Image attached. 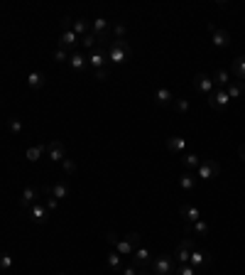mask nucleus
<instances>
[{
    "mask_svg": "<svg viewBox=\"0 0 245 275\" xmlns=\"http://www.w3.org/2000/svg\"><path fill=\"white\" fill-rule=\"evenodd\" d=\"M113 246H115V251H118L120 255H133L135 248H137V246H142V236H140L137 231H130L128 236L118 239Z\"/></svg>",
    "mask_w": 245,
    "mask_h": 275,
    "instance_id": "2",
    "label": "nucleus"
},
{
    "mask_svg": "<svg viewBox=\"0 0 245 275\" xmlns=\"http://www.w3.org/2000/svg\"><path fill=\"white\" fill-rule=\"evenodd\" d=\"M25 84L32 88V91H39V88H45L47 79H45V74H42V71H30V74L25 77Z\"/></svg>",
    "mask_w": 245,
    "mask_h": 275,
    "instance_id": "17",
    "label": "nucleus"
},
{
    "mask_svg": "<svg viewBox=\"0 0 245 275\" xmlns=\"http://www.w3.org/2000/svg\"><path fill=\"white\" fill-rule=\"evenodd\" d=\"M174 258L172 255H159L150 263V273L152 275H174Z\"/></svg>",
    "mask_w": 245,
    "mask_h": 275,
    "instance_id": "4",
    "label": "nucleus"
},
{
    "mask_svg": "<svg viewBox=\"0 0 245 275\" xmlns=\"http://www.w3.org/2000/svg\"><path fill=\"white\" fill-rule=\"evenodd\" d=\"M209 106L213 111H218V113H226L228 106H231V96L226 94V88H216L211 96H209Z\"/></svg>",
    "mask_w": 245,
    "mask_h": 275,
    "instance_id": "5",
    "label": "nucleus"
},
{
    "mask_svg": "<svg viewBox=\"0 0 245 275\" xmlns=\"http://www.w3.org/2000/svg\"><path fill=\"white\" fill-rule=\"evenodd\" d=\"M45 201H47V209H49V211H54L56 204H59V201H56L54 197H49V194H45Z\"/></svg>",
    "mask_w": 245,
    "mask_h": 275,
    "instance_id": "43",
    "label": "nucleus"
},
{
    "mask_svg": "<svg viewBox=\"0 0 245 275\" xmlns=\"http://www.w3.org/2000/svg\"><path fill=\"white\" fill-rule=\"evenodd\" d=\"M54 275H64V273H54Z\"/></svg>",
    "mask_w": 245,
    "mask_h": 275,
    "instance_id": "46",
    "label": "nucleus"
},
{
    "mask_svg": "<svg viewBox=\"0 0 245 275\" xmlns=\"http://www.w3.org/2000/svg\"><path fill=\"white\" fill-rule=\"evenodd\" d=\"M130 258H133V265H137L140 270H147V265L152 263V253L147 251L145 246H137V248L133 251V255H130Z\"/></svg>",
    "mask_w": 245,
    "mask_h": 275,
    "instance_id": "11",
    "label": "nucleus"
},
{
    "mask_svg": "<svg viewBox=\"0 0 245 275\" xmlns=\"http://www.w3.org/2000/svg\"><path fill=\"white\" fill-rule=\"evenodd\" d=\"M106 54H108V62H111V64H125V62L133 57V49H130L128 40H113L111 47L106 49Z\"/></svg>",
    "mask_w": 245,
    "mask_h": 275,
    "instance_id": "1",
    "label": "nucleus"
},
{
    "mask_svg": "<svg viewBox=\"0 0 245 275\" xmlns=\"http://www.w3.org/2000/svg\"><path fill=\"white\" fill-rule=\"evenodd\" d=\"M179 214H181V219L187 221V226H189V224H196V221L201 219V209H199V207H196V204H187V201L179 207Z\"/></svg>",
    "mask_w": 245,
    "mask_h": 275,
    "instance_id": "12",
    "label": "nucleus"
},
{
    "mask_svg": "<svg viewBox=\"0 0 245 275\" xmlns=\"http://www.w3.org/2000/svg\"><path fill=\"white\" fill-rule=\"evenodd\" d=\"M189 255H191L189 248H184V246L179 243L177 248H174V253H172V258H174L179 265H187V263H189Z\"/></svg>",
    "mask_w": 245,
    "mask_h": 275,
    "instance_id": "29",
    "label": "nucleus"
},
{
    "mask_svg": "<svg viewBox=\"0 0 245 275\" xmlns=\"http://www.w3.org/2000/svg\"><path fill=\"white\" fill-rule=\"evenodd\" d=\"M120 273H122V275H142L145 270H140L137 265H125V268H122Z\"/></svg>",
    "mask_w": 245,
    "mask_h": 275,
    "instance_id": "41",
    "label": "nucleus"
},
{
    "mask_svg": "<svg viewBox=\"0 0 245 275\" xmlns=\"http://www.w3.org/2000/svg\"><path fill=\"white\" fill-rule=\"evenodd\" d=\"M238 155H240V157L245 160V145H240V148H238Z\"/></svg>",
    "mask_w": 245,
    "mask_h": 275,
    "instance_id": "44",
    "label": "nucleus"
},
{
    "mask_svg": "<svg viewBox=\"0 0 245 275\" xmlns=\"http://www.w3.org/2000/svg\"><path fill=\"white\" fill-rule=\"evenodd\" d=\"M45 155L52 162H62V160L67 157V145L62 143V140H52V143H47Z\"/></svg>",
    "mask_w": 245,
    "mask_h": 275,
    "instance_id": "9",
    "label": "nucleus"
},
{
    "mask_svg": "<svg viewBox=\"0 0 245 275\" xmlns=\"http://www.w3.org/2000/svg\"><path fill=\"white\" fill-rule=\"evenodd\" d=\"M191 86L196 88V91H199V94H203V96H211L213 91H216V84H213V79L209 77V74H203V71H199V74H196V77L191 79Z\"/></svg>",
    "mask_w": 245,
    "mask_h": 275,
    "instance_id": "6",
    "label": "nucleus"
},
{
    "mask_svg": "<svg viewBox=\"0 0 245 275\" xmlns=\"http://www.w3.org/2000/svg\"><path fill=\"white\" fill-rule=\"evenodd\" d=\"M27 211H30V219H32L34 224H47V221H49V209H47L42 201H37V204L30 207Z\"/></svg>",
    "mask_w": 245,
    "mask_h": 275,
    "instance_id": "13",
    "label": "nucleus"
},
{
    "mask_svg": "<svg viewBox=\"0 0 245 275\" xmlns=\"http://www.w3.org/2000/svg\"><path fill=\"white\" fill-rule=\"evenodd\" d=\"M89 66L93 71H98V69H106L108 66V54L103 52V49H93L89 57Z\"/></svg>",
    "mask_w": 245,
    "mask_h": 275,
    "instance_id": "14",
    "label": "nucleus"
},
{
    "mask_svg": "<svg viewBox=\"0 0 245 275\" xmlns=\"http://www.w3.org/2000/svg\"><path fill=\"white\" fill-rule=\"evenodd\" d=\"M93 79H96V81H106V79H111V69L106 66V69H98V71H93Z\"/></svg>",
    "mask_w": 245,
    "mask_h": 275,
    "instance_id": "39",
    "label": "nucleus"
},
{
    "mask_svg": "<svg viewBox=\"0 0 245 275\" xmlns=\"http://www.w3.org/2000/svg\"><path fill=\"white\" fill-rule=\"evenodd\" d=\"M78 42L84 44V49H93V47H96V44H98V40H96V37H93V34H84V37H81V40H78Z\"/></svg>",
    "mask_w": 245,
    "mask_h": 275,
    "instance_id": "36",
    "label": "nucleus"
},
{
    "mask_svg": "<svg viewBox=\"0 0 245 275\" xmlns=\"http://www.w3.org/2000/svg\"><path fill=\"white\" fill-rule=\"evenodd\" d=\"M226 94L231 96V101L240 99V96L245 94V84H243V81H235V79H233V81H231V84L226 86Z\"/></svg>",
    "mask_w": 245,
    "mask_h": 275,
    "instance_id": "25",
    "label": "nucleus"
},
{
    "mask_svg": "<svg viewBox=\"0 0 245 275\" xmlns=\"http://www.w3.org/2000/svg\"><path fill=\"white\" fill-rule=\"evenodd\" d=\"M174 273H177V275H196V273H199V270H196L194 265H189V263H187V265H179V268H177V270H174Z\"/></svg>",
    "mask_w": 245,
    "mask_h": 275,
    "instance_id": "38",
    "label": "nucleus"
},
{
    "mask_svg": "<svg viewBox=\"0 0 245 275\" xmlns=\"http://www.w3.org/2000/svg\"><path fill=\"white\" fill-rule=\"evenodd\" d=\"M142 275H152V273H150V270H145V273H142Z\"/></svg>",
    "mask_w": 245,
    "mask_h": 275,
    "instance_id": "45",
    "label": "nucleus"
},
{
    "mask_svg": "<svg viewBox=\"0 0 245 275\" xmlns=\"http://www.w3.org/2000/svg\"><path fill=\"white\" fill-rule=\"evenodd\" d=\"M187 231L196 233V236H206V233L211 231V226H209V221L199 219V221H196V224H189V226H187Z\"/></svg>",
    "mask_w": 245,
    "mask_h": 275,
    "instance_id": "27",
    "label": "nucleus"
},
{
    "mask_svg": "<svg viewBox=\"0 0 245 275\" xmlns=\"http://www.w3.org/2000/svg\"><path fill=\"white\" fill-rule=\"evenodd\" d=\"M231 74H233L235 81H245V54L235 57L233 64H231Z\"/></svg>",
    "mask_w": 245,
    "mask_h": 275,
    "instance_id": "20",
    "label": "nucleus"
},
{
    "mask_svg": "<svg viewBox=\"0 0 245 275\" xmlns=\"http://www.w3.org/2000/svg\"><path fill=\"white\" fill-rule=\"evenodd\" d=\"M59 165H62V170H64L67 175H74V172H76V162H74L71 157H64V160H62Z\"/></svg>",
    "mask_w": 245,
    "mask_h": 275,
    "instance_id": "35",
    "label": "nucleus"
},
{
    "mask_svg": "<svg viewBox=\"0 0 245 275\" xmlns=\"http://www.w3.org/2000/svg\"><path fill=\"white\" fill-rule=\"evenodd\" d=\"M211 79H213V84H216L218 88H226L228 84H231V81H233V79H231V74H228L226 69H218V71H216Z\"/></svg>",
    "mask_w": 245,
    "mask_h": 275,
    "instance_id": "28",
    "label": "nucleus"
},
{
    "mask_svg": "<svg viewBox=\"0 0 245 275\" xmlns=\"http://www.w3.org/2000/svg\"><path fill=\"white\" fill-rule=\"evenodd\" d=\"M155 103H157V106H165V108H167V106H172V103H174V94H172L169 88H157V91H155Z\"/></svg>",
    "mask_w": 245,
    "mask_h": 275,
    "instance_id": "23",
    "label": "nucleus"
},
{
    "mask_svg": "<svg viewBox=\"0 0 245 275\" xmlns=\"http://www.w3.org/2000/svg\"><path fill=\"white\" fill-rule=\"evenodd\" d=\"M45 194L54 197L56 201H62V199L69 197V185L67 182H56V185H52V187H45Z\"/></svg>",
    "mask_w": 245,
    "mask_h": 275,
    "instance_id": "16",
    "label": "nucleus"
},
{
    "mask_svg": "<svg viewBox=\"0 0 245 275\" xmlns=\"http://www.w3.org/2000/svg\"><path fill=\"white\" fill-rule=\"evenodd\" d=\"M106 265L111 268L113 273H120L122 268H125V265H122V255L118 253V251H108V253H106Z\"/></svg>",
    "mask_w": 245,
    "mask_h": 275,
    "instance_id": "21",
    "label": "nucleus"
},
{
    "mask_svg": "<svg viewBox=\"0 0 245 275\" xmlns=\"http://www.w3.org/2000/svg\"><path fill=\"white\" fill-rule=\"evenodd\" d=\"M125 32H128L125 22H113L111 25V37L113 40H125Z\"/></svg>",
    "mask_w": 245,
    "mask_h": 275,
    "instance_id": "31",
    "label": "nucleus"
},
{
    "mask_svg": "<svg viewBox=\"0 0 245 275\" xmlns=\"http://www.w3.org/2000/svg\"><path fill=\"white\" fill-rule=\"evenodd\" d=\"M179 187L184 189V192H194V187H196V175L184 172V175L179 177Z\"/></svg>",
    "mask_w": 245,
    "mask_h": 275,
    "instance_id": "26",
    "label": "nucleus"
},
{
    "mask_svg": "<svg viewBox=\"0 0 245 275\" xmlns=\"http://www.w3.org/2000/svg\"><path fill=\"white\" fill-rule=\"evenodd\" d=\"M10 268H12V255L0 253V270H10Z\"/></svg>",
    "mask_w": 245,
    "mask_h": 275,
    "instance_id": "37",
    "label": "nucleus"
},
{
    "mask_svg": "<svg viewBox=\"0 0 245 275\" xmlns=\"http://www.w3.org/2000/svg\"><path fill=\"white\" fill-rule=\"evenodd\" d=\"M8 131H10L12 135H20V133L25 131L23 121H20V118H15V116H12V118H8Z\"/></svg>",
    "mask_w": 245,
    "mask_h": 275,
    "instance_id": "33",
    "label": "nucleus"
},
{
    "mask_svg": "<svg viewBox=\"0 0 245 275\" xmlns=\"http://www.w3.org/2000/svg\"><path fill=\"white\" fill-rule=\"evenodd\" d=\"M59 25H62V32H67V30H71V27H74V20H71V17H62V22H59Z\"/></svg>",
    "mask_w": 245,
    "mask_h": 275,
    "instance_id": "42",
    "label": "nucleus"
},
{
    "mask_svg": "<svg viewBox=\"0 0 245 275\" xmlns=\"http://www.w3.org/2000/svg\"><path fill=\"white\" fill-rule=\"evenodd\" d=\"M45 148H47V145H34V148H30V150L25 153V157H27L30 162H37V160L45 155Z\"/></svg>",
    "mask_w": 245,
    "mask_h": 275,
    "instance_id": "32",
    "label": "nucleus"
},
{
    "mask_svg": "<svg viewBox=\"0 0 245 275\" xmlns=\"http://www.w3.org/2000/svg\"><path fill=\"white\" fill-rule=\"evenodd\" d=\"M59 47H62V49H67V52H76L78 37L74 34V30H67V32H62V37H59Z\"/></svg>",
    "mask_w": 245,
    "mask_h": 275,
    "instance_id": "15",
    "label": "nucleus"
},
{
    "mask_svg": "<svg viewBox=\"0 0 245 275\" xmlns=\"http://www.w3.org/2000/svg\"><path fill=\"white\" fill-rule=\"evenodd\" d=\"M179 160H181V165L187 167V172H191V170H196V167L201 165V157H199V155H194V153L179 155Z\"/></svg>",
    "mask_w": 245,
    "mask_h": 275,
    "instance_id": "24",
    "label": "nucleus"
},
{
    "mask_svg": "<svg viewBox=\"0 0 245 275\" xmlns=\"http://www.w3.org/2000/svg\"><path fill=\"white\" fill-rule=\"evenodd\" d=\"M221 175V162L218 160H211V157H206V160H201V165L196 167V177L201 179H216V177Z\"/></svg>",
    "mask_w": 245,
    "mask_h": 275,
    "instance_id": "3",
    "label": "nucleus"
},
{
    "mask_svg": "<svg viewBox=\"0 0 245 275\" xmlns=\"http://www.w3.org/2000/svg\"><path fill=\"white\" fill-rule=\"evenodd\" d=\"M54 62H56V64H62V62H69V52H67V49H62V47H59V49L54 52Z\"/></svg>",
    "mask_w": 245,
    "mask_h": 275,
    "instance_id": "40",
    "label": "nucleus"
},
{
    "mask_svg": "<svg viewBox=\"0 0 245 275\" xmlns=\"http://www.w3.org/2000/svg\"><path fill=\"white\" fill-rule=\"evenodd\" d=\"M89 30H91V22L89 20H84V17L74 20V34H76L78 40H81L84 34H89Z\"/></svg>",
    "mask_w": 245,
    "mask_h": 275,
    "instance_id": "30",
    "label": "nucleus"
},
{
    "mask_svg": "<svg viewBox=\"0 0 245 275\" xmlns=\"http://www.w3.org/2000/svg\"><path fill=\"white\" fill-rule=\"evenodd\" d=\"M69 66H71V71H84L89 66V57H84L81 52H74V54H69Z\"/></svg>",
    "mask_w": 245,
    "mask_h": 275,
    "instance_id": "22",
    "label": "nucleus"
},
{
    "mask_svg": "<svg viewBox=\"0 0 245 275\" xmlns=\"http://www.w3.org/2000/svg\"><path fill=\"white\" fill-rule=\"evenodd\" d=\"M172 106H174L179 113H189V111H191L189 99H174V103H172Z\"/></svg>",
    "mask_w": 245,
    "mask_h": 275,
    "instance_id": "34",
    "label": "nucleus"
},
{
    "mask_svg": "<svg viewBox=\"0 0 245 275\" xmlns=\"http://www.w3.org/2000/svg\"><path fill=\"white\" fill-rule=\"evenodd\" d=\"M189 265H194L196 270L209 268V265H211V253H209V251H203V248H194L191 255H189Z\"/></svg>",
    "mask_w": 245,
    "mask_h": 275,
    "instance_id": "10",
    "label": "nucleus"
},
{
    "mask_svg": "<svg viewBox=\"0 0 245 275\" xmlns=\"http://www.w3.org/2000/svg\"><path fill=\"white\" fill-rule=\"evenodd\" d=\"M211 42H213V47H218V49H223V47H228L231 44V34H228V30H213L211 32Z\"/></svg>",
    "mask_w": 245,
    "mask_h": 275,
    "instance_id": "19",
    "label": "nucleus"
},
{
    "mask_svg": "<svg viewBox=\"0 0 245 275\" xmlns=\"http://www.w3.org/2000/svg\"><path fill=\"white\" fill-rule=\"evenodd\" d=\"M167 150L174 155H184L187 153V140L179 135H172V138H167Z\"/></svg>",
    "mask_w": 245,
    "mask_h": 275,
    "instance_id": "18",
    "label": "nucleus"
},
{
    "mask_svg": "<svg viewBox=\"0 0 245 275\" xmlns=\"http://www.w3.org/2000/svg\"><path fill=\"white\" fill-rule=\"evenodd\" d=\"M39 197H45V187H25L23 197H20V207L30 209V207H34L39 201Z\"/></svg>",
    "mask_w": 245,
    "mask_h": 275,
    "instance_id": "7",
    "label": "nucleus"
},
{
    "mask_svg": "<svg viewBox=\"0 0 245 275\" xmlns=\"http://www.w3.org/2000/svg\"><path fill=\"white\" fill-rule=\"evenodd\" d=\"M111 20H106V17H96V20H91V34L96 37V40H108L111 37Z\"/></svg>",
    "mask_w": 245,
    "mask_h": 275,
    "instance_id": "8",
    "label": "nucleus"
}]
</instances>
